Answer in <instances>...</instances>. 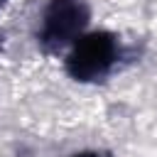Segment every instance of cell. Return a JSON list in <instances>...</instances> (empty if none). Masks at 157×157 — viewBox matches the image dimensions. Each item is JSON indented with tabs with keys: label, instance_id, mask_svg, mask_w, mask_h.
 I'll return each instance as SVG.
<instances>
[{
	"label": "cell",
	"instance_id": "obj_5",
	"mask_svg": "<svg viewBox=\"0 0 157 157\" xmlns=\"http://www.w3.org/2000/svg\"><path fill=\"white\" fill-rule=\"evenodd\" d=\"M2 2H5V0H0V5H2Z\"/></svg>",
	"mask_w": 157,
	"mask_h": 157
},
{
	"label": "cell",
	"instance_id": "obj_1",
	"mask_svg": "<svg viewBox=\"0 0 157 157\" xmlns=\"http://www.w3.org/2000/svg\"><path fill=\"white\" fill-rule=\"evenodd\" d=\"M125 56L128 49L113 32H88L71 44L66 56V74L81 83H98L105 81Z\"/></svg>",
	"mask_w": 157,
	"mask_h": 157
},
{
	"label": "cell",
	"instance_id": "obj_4",
	"mask_svg": "<svg viewBox=\"0 0 157 157\" xmlns=\"http://www.w3.org/2000/svg\"><path fill=\"white\" fill-rule=\"evenodd\" d=\"M0 47H2V34H0Z\"/></svg>",
	"mask_w": 157,
	"mask_h": 157
},
{
	"label": "cell",
	"instance_id": "obj_3",
	"mask_svg": "<svg viewBox=\"0 0 157 157\" xmlns=\"http://www.w3.org/2000/svg\"><path fill=\"white\" fill-rule=\"evenodd\" d=\"M74 157H110V155H105V152H96V150H88V152H78V155H74Z\"/></svg>",
	"mask_w": 157,
	"mask_h": 157
},
{
	"label": "cell",
	"instance_id": "obj_2",
	"mask_svg": "<svg viewBox=\"0 0 157 157\" xmlns=\"http://www.w3.org/2000/svg\"><path fill=\"white\" fill-rule=\"evenodd\" d=\"M88 20L91 7L86 0H49L37 29V42L42 52L56 54L71 47L86 32Z\"/></svg>",
	"mask_w": 157,
	"mask_h": 157
}]
</instances>
